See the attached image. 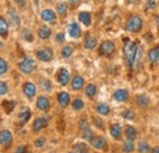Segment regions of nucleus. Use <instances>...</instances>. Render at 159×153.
I'll return each mask as SVG.
<instances>
[{
  "label": "nucleus",
  "instance_id": "nucleus-1",
  "mask_svg": "<svg viewBox=\"0 0 159 153\" xmlns=\"http://www.w3.org/2000/svg\"><path fill=\"white\" fill-rule=\"evenodd\" d=\"M124 53H125V58H126V61H127L129 66L132 69L135 66L136 58H137V45H136V43L126 40V44H125V48H124Z\"/></svg>",
  "mask_w": 159,
  "mask_h": 153
},
{
  "label": "nucleus",
  "instance_id": "nucleus-2",
  "mask_svg": "<svg viewBox=\"0 0 159 153\" xmlns=\"http://www.w3.org/2000/svg\"><path fill=\"white\" fill-rule=\"evenodd\" d=\"M142 28V20L139 16H131L126 22V30L130 32H139Z\"/></svg>",
  "mask_w": 159,
  "mask_h": 153
},
{
  "label": "nucleus",
  "instance_id": "nucleus-3",
  "mask_svg": "<svg viewBox=\"0 0 159 153\" xmlns=\"http://www.w3.org/2000/svg\"><path fill=\"white\" fill-rule=\"evenodd\" d=\"M19 67H20L21 72H23V74H30V72H32V71L34 70L36 64H34L33 59H31V58H25L20 64H19Z\"/></svg>",
  "mask_w": 159,
  "mask_h": 153
},
{
  "label": "nucleus",
  "instance_id": "nucleus-4",
  "mask_svg": "<svg viewBox=\"0 0 159 153\" xmlns=\"http://www.w3.org/2000/svg\"><path fill=\"white\" fill-rule=\"evenodd\" d=\"M114 49H115V45H114V43L110 42V40H105V42H103L99 47L100 54H103V55H105V57L111 55V54L114 53Z\"/></svg>",
  "mask_w": 159,
  "mask_h": 153
},
{
  "label": "nucleus",
  "instance_id": "nucleus-5",
  "mask_svg": "<svg viewBox=\"0 0 159 153\" xmlns=\"http://www.w3.org/2000/svg\"><path fill=\"white\" fill-rule=\"evenodd\" d=\"M37 58L42 61H50L53 59V50L48 47L40 48L37 52Z\"/></svg>",
  "mask_w": 159,
  "mask_h": 153
},
{
  "label": "nucleus",
  "instance_id": "nucleus-6",
  "mask_svg": "<svg viewBox=\"0 0 159 153\" xmlns=\"http://www.w3.org/2000/svg\"><path fill=\"white\" fill-rule=\"evenodd\" d=\"M57 80H58V82L61 86H66L69 83V81H70V72L66 69L61 67L58 71V74H57Z\"/></svg>",
  "mask_w": 159,
  "mask_h": 153
},
{
  "label": "nucleus",
  "instance_id": "nucleus-7",
  "mask_svg": "<svg viewBox=\"0 0 159 153\" xmlns=\"http://www.w3.org/2000/svg\"><path fill=\"white\" fill-rule=\"evenodd\" d=\"M91 145H92V147L96 148V150H105V148L108 147V143H107L105 138L102 137V136L93 137V138L91 140Z\"/></svg>",
  "mask_w": 159,
  "mask_h": 153
},
{
  "label": "nucleus",
  "instance_id": "nucleus-8",
  "mask_svg": "<svg viewBox=\"0 0 159 153\" xmlns=\"http://www.w3.org/2000/svg\"><path fill=\"white\" fill-rule=\"evenodd\" d=\"M12 141V134L9 130H1L0 131V145L7 147Z\"/></svg>",
  "mask_w": 159,
  "mask_h": 153
},
{
  "label": "nucleus",
  "instance_id": "nucleus-9",
  "mask_svg": "<svg viewBox=\"0 0 159 153\" xmlns=\"http://www.w3.org/2000/svg\"><path fill=\"white\" fill-rule=\"evenodd\" d=\"M48 125V118H44V116H40L38 119L34 120L33 123V131L34 132H39L43 128H45Z\"/></svg>",
  "mask_w": 159,
  "mask_h": 153
},
{
  "label": "nucleus",
  "instance_id": "nucleus-10",
  "mask_svg": "<svg viewBox=\"0 0 159 153\" xmlns=\"http://www.w3.org/2000/svg\"><path fill=\"white\" fill-rule=\"evenodd\" d=\"M23 93L28 98H32V97L36 95V86L31 82H27L23 85Z\"/></svg>",
  "mask_w": 159,
  "mask_h": 153
},
{
  "label": "nucleus",
  "instance_id": "nucleus-11",
  "mask_svg": "<svg viewBox=\"0 0 159 153\" xmlns=\"http://www.w3.org/2000/svg\"><path fill=\"white\" fill-rule=\"evenodd\" d=\"M7 17H9L11 25H12L14 27H17V26L20 25V17L17 16V14H16L12 9H9V11H7Z\"/></svg>",
  "mask_w": 159,
  "mask_h": 153
},
{
  "label": "nucleus",
  "instance_id": "nucleus-12",
  "mask_svg": "<svg viewBox=\"0 0 159 153\" xmlns=\"http://www.w3.org/2000/svg\"><path fill=\"white\" fill-rule=\"evenodd\" d=\"M49 99L47 98V97L44 96H40L38 99H37V107H38V109L40 110H47V109H49Z\"/></svg>",
  "mask_w": 159,
  "mask_h": 153
},
{
  "label": "nucleus",
  "instance_id": "nucleus-13",
  "mask_svg": "<svg viewBox=\"0 0 159 153\" xmlns=\"http://www.w3.org/2000/svg\"><path fill=\"white\" fill-rule=\"evenodd\" d=\"M127 96H129L127 91L124 90V88H120L118 91H115V93H114L113 97H114V99L118 100V102H125V100L127 99Z\"/></svg>",
  "mask_w": 159,
  "mask_h": 153
},
{
  "label": "nucleus",
  "instance_id": "nucleus-14",
  "mask_svg": "<svg viewBox=\"0 0 159 153\" xmlns=\"http://www.w3.org/2000/svg\"><path fill=\"white\" fill-rule=\"evenodd\" d=\"M69 33H70V36L72 37V38H79L80 36H81V30H80L79 25L77 23H71L70 26H69Z\"/></svg>",
  "mask_w": 159,
  "mask_h": 153
},
{
  "label": "nucleus",
  "instance_id": "nucleus-15",
  "mask_svg": "<svg viewBox=\"0 0 159 153\" xmlns=\"http://www.w3.org/2000/svg\"><path fill=\"white\" fill-rule=\"evenodd\" d=\"M30 118H31V112H30L28 108H23L20 113H19V121H20V124L27 123Z\"/></svg>",
  "mask_w": 159,
  "mask_h": 153
},
{
  "label": "nucleus",
  "instance_id": "nucleus-16",
  "mask_svg": "<svg viewBox=\"0 0 159 153\" xmlns=\"http://www.w3.org/2000/svg\"><path fill=\"white\" fill-rule=\"evenodd\" d=\"M58 102L61 107H66L70 103V96L66 92H60L58 95Z\"/></svg>",
  "mask_w": 159,
  "mask_h": 153
},
{
  "label": "nucleus",
  "instance_id": "nucleus-17",
  "mask_svg": "<svg viewBox=\"0 0 159 153\" xmlns=\"http://www.w3.org/2000/svg\"><path fill=\"white\" fill-rule=\"evenodd\" d=\"M121 132H122V129H121V126H120L119 124H114V125L110 126V135L114 138L119 140L120 137H121Z\"/></svg>",
  "mask_w": 159,
  "mask_h": 153
},
{
  "label": "nucleus",
  "instance_id": "nucleus-18",
  "mask_svg": "<svg viewBox=\"0 0 159 153\" xmlns=\"http://www.w3.org/2000/svg\"><path fill=\"white\" fill-rule=\"evenodd\" d=\"M42 19L44 20V21H47V22H52V21L55 20V14H54L53 10L47 9V10H44L42 12Z\"/></svg>",
  "mask_w": 159,
  "mask_h": 153
},
{
  "label": "nucleus",
  "instance_id": "nucleus-19",
  "mask_svg": "<svg viewBox=\"0 0 159 153\" xmlns=\"http://www.w3.org/2000/svg\"><path fill=\"white\" fill-rule=\"evenodd\" d=\"M148 58L151 60V63H158L159 61V47L152 48L148 53Z\"/></svg>",
  "mask_w": 159,
  "mask_h": 153
},
{
  "label": "nucleus",
  "instance_id": "nucleus-20",
  "mask_svg": "<svg viewBox=\"0 0 159 153\" xmlns=\"http://www.w3.org/2000/svg\"><path fill=\"white\" fill-rule=\"evenodd\" d=\"M7 31H9V25H7L6 20L0 17V36L5 38L7 36Z\"/></svg>",
  "mask_w": 159,
  "mask_h": 153
},
{
  "label": "nucleus",
  "instance_id": "nucleus-21",
  "mask_svg": "<svg viewBox=\"0 0 159 153\" xmlns=\"http://www.w3.org/2000/svg\"><path fill=\"white\" fill-rule=\"evenodd\" d=\"M83 83H84V81H83L82 77L75 76L74 77V80H72V90H75V91L81 90V88L83 87Z\"/></svg>",
  "mask_w": 159,
  "mask_h": 153
},
{
  "label": "nucleus",
  "instance_id": "nucleus-22",
  "mask_svg": "<svg viewBox=\"0 0 159 153\" xmlns=\"http://www.w3.org/2000/svg\"><path fill=\"white\" fill-rule=\"evenodd\" d=\"M97 45V39L92 36H87L84 39V48L87 49H93Z\"/></svg>",
  "mask_w": 159,
  "mask_h": 153
},
{
  "label": "nucleus",
  "instance_id": "nucleus-23",
  "mask_svg": "<svg viewBox=\"0 0 159 153\" xmlns=\"http://www.w3.org/2000/svg\"><path fill=\"white\" fill-rule=\"evenodd\" d=\"M126 138L127 140H131V141H134L135 138H136V136H137V131H136V129L135 128H132V126H126Z\"/></svg>",
  "mask_w": 159,
  "mask_h": 153
},
{
  "label": "nucleus",
  "instance_id": "nucleus-24",
  "mask_svg": "<svg viewBox=\"0 0 159 153\" xmlns=\"http://www.w3.org/2000/svg\"><path fill=\"white\" fill-rule=\"evenodd\" d=\"M135 150V145H134V141L131 140H126L124 143H122V151L126 153L132 152Z\"/></svg>",
  "mask_w": 159,
  "mask_h": 153
},
{
  "label": "nucleus",
  "instance_id": "nucleus-25",
  "mask_svg": "<svg viewBox=\"0 0 159 153\" xmlns=\"http://www.w3.org/2000/svg\"><path fill=\"white\" fill-rule=\"evenodd\" d=\"M97 112L102 115H108L109 114V112H110V108H109V105L108 104H105V103H99L98 105H97Z\"/></svg>",
  "mask_w": 159,
  "mask_h": 153
},
{
  "label": "nucleus",
  "instance_id": "nucleus-26",
  "mask_svg": "<svg viewBox=\"0 0 159 153\" xmlns=\"http://www.w3.org/2000/svg\"><path fill=\"white\" fill-rule=\"evenodd\" d=\"M79 19L84 26H89L91 25V15L88 12H86V11H83V12L80 14Z\"/></svg>",
  "mask_w": 159,
  "mask_h": 153
},
{
  "label": "nucleus",
  "instance_id": "nucleus-27",
  "mask_svg": "<svg viewBox=\"0 0 159 153\" xmlns=\"http://www.w3.org/2000/svg\"><path fill=\"white\" fill-rule=\"evenodd\" d=\"M52 35V31L49 27H42L39 31H38V36H39L42 39H47L50 37Z\"/></svg>",
  "mask_w": 159,
  "mask_h": 153
},
{
  "label": "nucleus",
  "instance_id": "nucleus-28",
  "mask_svg": "<svg viewBox=\"0 0 159 153\" xmlns=\"http://www.w3.org/2000/svg\"><path fill=\"white\" fill-rule=\"evenodd\" d=\"M74 150L76 153H88V146L86 143H76Z\"/></svg>",
  "mask_w": 159,
  "mask_h": 153
},
{
  "label": "nucleus",
  "instance_id": "nucleus-29",
  "mask_svg": "<svg viewBox=\"0 0 159 153\" xmlns=\"http://www.w3.org/2000/svg\"><path fill=\"white\" fill-rule=\"evenodd\" d=\"M86 96L88 97V98H93L94 97V95H96V92H97V87L94 86V85H88L87 87H86Z\"/></svg>",
  "mask_w": 159,
  "mask_h": 153
},
{
  "label": "nucleus",
  "instance_id": "nucleus-30",
  "mask_svg": "<svg viewBox=\"0 0 159 153\" xmlns=\"http://www.w3.org/2000/svg\"><path fill=\"white\" fill-rule=\"evenodd\" d=\"M148 103H149V99H148V97L147 96L141 95V96L137 97V104H139L141 108L147 107V105H148Z\"/></svg>",
  "mask_w": 159,
  "mask_h": 153
},
{
  "label": "nucleus",
  "instance_id": "nucleus-31",
  "mask_svg": "<svg viewBox=\"0 0 159 153\" xmlns=\"http://www.w3.org/2000/svg\"><path fill=\"white\" fill-rule=\"evenodd\" d=\"M57 11H58V14H60L61 16H64L66 14V11H67V5L65 2H59L57 5Z\"/></svg>",
  "mask_w": 159,
  "mask_h": 153
},
{
  "label": "nucleus",
  "instance_id": "nucleus-32",
  "mask_svg": "<svg viewBox=\"0 0 159 153\" xmlns=\"http://www.w3.org/2000/svg\"><path fill=\"white\" fill-rule=\"evenodd\" d=\"M139 153H149L151 151V148H149V145L147 143V142H139Z\"/></svg>",
  "mask_w": 159,
  "mask_h": 153
},
{
  "label": "nucleus",
  "instance_id": "nucleus-33",
  "mask_svg": "<svg viewBox=\"0 0 159 153\" xmlns=\"http://www.w3.org/2000/svg\"><path fill=\"white\" fill-rule=\"evenodd\" d=\"M2 107H4V109H5L6 113H10L12 110V108H15V103L14 102H9V100H5V102H2Z\"/></svg>",
  "mask_w": 159,
  "mask_h": 153
},
{
  "label": "nucleus",
  "instance_id": "nucleus-34",
  "mask_svg": "<svg viewBox=\"0 0 159 153\" xmlns=\"http://www.w3.org/2000/svg\"><path fill=\"white\" fill-rule=\"evenodd\" d=\"M83 102H82V99H80V98H76L74 102H72V108L75 109V110H80V109H82L83 108Z\"/></svg>",
  "mask_w": 159,
  "mask_h": 153
},
{
  "label": "nucleus",
  "instance_id": "nucleus-35",
  "mask_svg": "<svg viewBox=\"0 0 159 153\" xmlns=\"http://www.w3.org/2000/svg\"><path fill=\"white\" fill-rule=\"evenodd\" d=\"M71 54H72V48H71L70 45H66V47L62 48V50H61V55H62L64 58L71 57Z\"/></svg>",
  "mask_w": 159,
  "mask_h": 153
},
{
  "label": "nucleus",
  "instance_id": "nucleus-36",
  "mask_svg": "<svg viewBox=\"0 0 159 153\" xmlns=\"http://www.w3.org/2000/svg\"><path fill=\"white\" fill-rule=\"evenodd\" d=\"M6 71H7V63L4 59L0 58V75L5 74Z\"/></svg>",
  "mask_w": 159,
  "mask_h": 153
},
{
  "label": "nucleus",
  "instance_id": "nucleus-37",
  "mask_svg": "<svg viewBox=\"0 0 159 153\" xmlns=\"http://www.w3.org/2000/svg\"><path fill=\"white\" fill-rule=\"evenodd\" d=\"M44 143H45V138H44V137H39V138H37V140L34 141V147L40 148V147L44 146Z\"/></svg>",
  "mask_w": 159,
  "mask_h": 153
},
{
  "label": "nucleus",
  "instance_id": "nucleus-38",
  "mask_svg": "<svg viewBox=\"0 0 159 153\" xmlns=\"http://www.w3.org/2000/svg\"><path fill=\"white\" fill-rule=\"evenodd\" d=\"M21 36H22V38H25L26 40H28V42H31V40H32V35H31V32H30L28 30H25V31H22Z\"/></svg>",
  "mask_w": 159,
  "mask_h": 153
},
{
  "label": "nucleus",
  "instance_id": "nucleus-39",
  "mask_svg": "<svg viewBox=\"0 0 159 153\" xmlns=\"http://www.w3.org/2000/svg\"><path fill=\"white\" fill-rule=\"evenodd\" d=\"M40 85H42V87H43L45 91H50V88H52V85H50V82H49L48 80H42V81H40Z\"/></svg>",
  "mask_w": 159,
  "mask_h": 153
},
{
  "label": "nucleus",
  "instance_id": "nucleus-40",
  "mask_svg": "<svg viewBox=\"0 0 159 153\" xmlns=\"http://www.w3.org/2000/svg\"><path fill=\"white\" fill-rule=\"evenodd\" d=\"M82 137L84 138V140H92V137H93V134H92V131L89 130V129H87V130H84L83 131V135H82Z\"/></svg>",
  "mask_w": 159,
  "mask_h": 153
},
{
  "label": "nucleus",
  "instance_id": "nucleus-41",
  "mask_svg": "<svg viewBox=\"0 0 159 153\" xmlns=\"http://www.w3.org/2000/svg\"><path fill=\"white\" fill-rule=\"evenodd\" d=\"M6 92H7V85L5 82H1L0 81V96L5 95Z\"/></svg>",
  "mask_w": 159,
  "mask_h": 153
},
{
  "label": "nucleus",
  "instance_id": "nucleus-42",
  "mask_svg": "<svg viewBox=\"0 0 159 153\" xmlns=\"http://www.w3.org/2000/svg\"><path fill=\"white\" fill-rule=\"evenodd\" d=\"M124 118H125V119H129V120H132V119L135 118V113H134L132 110H126V112L124 113Z\"/></svg>",
  "mask_w": 159,
  "mask_h": 153
},
{
  "label": "nucleus",
  "instance_id": "nucleus-43",
  "mask_svg": "<svg viewBox=\"0 0 159 153\" xmlns=\"http://www.w3.org/2000/svg\"><path fill=\"white\" fill-rule=\"evenodd\" d=\"M88 129V123H87V120H81L80 121V130L81 131H84V130H87Z\"/></svg>",
  "mask_w": 159,
  "mask_h": 153
},
{
  "label": "nucleus",
  "instance_id": "nucleus-44",
  "mask_svg": "<svg viewBox=\"0 0 159 153\" xmlns=\"http://www.w3.org/2000/svg\"><path fill=\"white\" fill-rule=\"evenodd\" d=\"M64 39H65V35H64V33H58V35H57V42H58V43L64 42Z\"/></svg>",
  "mask_w": 159,
  "mask_h": 153
},
{
  "label": "nucleus",
  "instance_id": "nucleus-45",
  "mask_svg": "<svg viewBox=\"0 0 159 153\" xmlns=\"http://www.w3.org/2000/svg\"><path fill=\"white\" fill-rule=\"evenodd\" d=\"M15 153H26V147L25 146H19Z\"/></svg>",
  "mask_w": 159,
  "mask_h": 153
},
{
  "label": "nucleus",
  "instance_id": "nucleus-46",
  "mask_svg": "<svg viewBox=\"0 0 159 153\" xmlns=\"http://www.w3.org/2000/svg\"><path fill=\"white\" fill-rule=\"evenodd\" d=\"M94 123H96V125H98V126H99V129H104V128H103V124H102V121H100V120H94Z\"/></svg>",
  "mask_w": 159,
  "mask_h": 153
},
{
  "label": "nucleus",
  "instance_id": "nucleus-47",
  "mask_svg": "<svg viewBox=\"0 0 159 153\" xmlns=\"http://www.w3.org/2000/svg\"><path fill=\"white\" fill-rule=\"evenodd\" d=\"M14 1H15L17 5H20V6H22V5H23V2H25V0H14Z\"/></svg>",
  "mask_w": 159,
  "mask_h": 153
},
{
  "label": "nucleus",
  "instance_id": "nucleus-48",
  "mask_svg": "<svg viewBox=\"0 0 159 153\" xmlns=\"http://www.w3.org/2000/svg\"><path fill=\"white\" fill-rule=\"evenodd\" d=\"M151 153H159V147H153Z\"/></svg>",
  "mask_w": 159,
  "mask_h": 153
},
{
  "label": "nucleus",
  "instance_id": "nucleus-49",
  "mask_svg": "<svg viewBox=\"0 0 159 153\" xmlns=\"http://www.w3.org/2000/svg\"><path fill=\"white\" fill-rule=\"evenodd\" d=\"M148 6H153V1L152 0H148Z\"/></svg>",
  "mask_w": 159,
  "mask_h": 153
},
{
  "label": "nucleus",
  "instance_id": "nucleus-50",
  "mask_svg": "<svg viewBox=\"0 0 159 153\" xmlns=\"http://www.w3.org/2000/svg\"><path fill=\"white\" fill-rule=\"evenodd\" d=\"M69 1H70V2H76L77 0H69Z\"/></svg>",
  "mask_w": 159,
  "mask_h": 153
},
{
  "label": "nucleus",
  "instance_id": "nucleus-51",
  "mask_svg": "<svg viewBox=\"0 0 159 153\" xmlns=\"http://www.w3.org/2000/svg\"><path fill=\"white\" fill-rule=\"evenodd\" d=\"M157 23H158V25H159V15H158V16H157Z\"/></svg>",
  "mask_w": 159,
  "mask_h": 153
},
{
  "label": "nucleus",
  "instance_id": "nucleus-52",
  "mask_svg": "<svg viewBox=\"0 0 159 153\" xmlns=\"http://www.w3.org/2000/svg\"><path fill=\"white\" fill-rule=\"evenodd\" d=\"M69 153H74V152H69Z\"/></svg>",
  "mask_w": 159,
  "mask_h": 153
}]
</instances>
